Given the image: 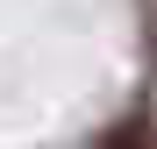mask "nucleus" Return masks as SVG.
I'll use <instances>...</instances> for the list:
<instances>
[{"instance_id":"obj_1","label":"nucleus","mask_w":157,"mask_h":149,"mask_svg":"<svg viewBox=\"0 0 157 149\" xmlns=\"http://www.w3.org/2000/svg\"><path fill=\"white\" fill-rule=\"evenodd\" d=\"M143 142H150V121L136 114V121H128V128H114V135L100 142V149H143Z\"/></svg>"}]
</instances>
